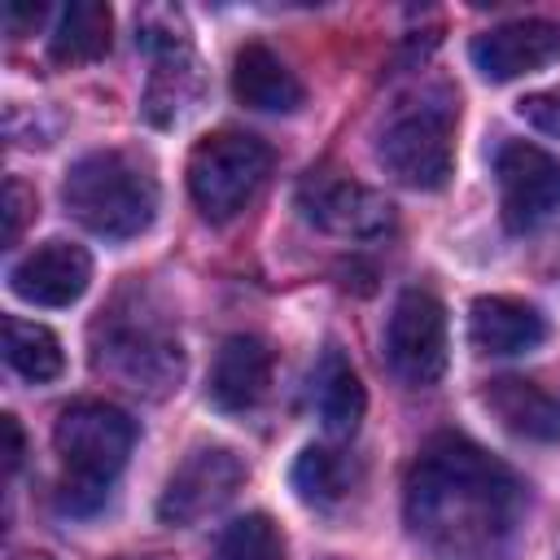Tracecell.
Wrapping results in <instances>:
<instances>
[{"label":"cell","instance_id":"1","mask_svg":"<svg viewBox=\"0 0 560 560\" xmlns=\"http://www.w3.org/2000/svg\"><path fill=\"white\" fill-rule=\"evenodd\" d=\"M521 512V477L464 433L429 438L402 486L407 529L433 560H494Z\"/></svg>","mask_w":560,"mask_h":560},{"label":"cell","instance_id":"2","mask_svg":"<svg viewBox=\"0 0 560 560\" xmlns=\"http://www.w3.org/2000/svg\"><path fill=\"white\" fill-rule=\"evenodd\" d=\"M92 363L140 398H166L184 376V346L140 293H127L92 324Z\"/></svg>","mask_w":560,"mask_h":560},{"label":"cell","instance_id":"3","mask_svg":"<svg viewBox=\"0 0 560 560\" xmlns=\"http://www.w3.org/2000/svg\"><path fill=\"white\" fill-rule=\"evenodd\" d=\"M52 446H57L61 468H66L57 503L70 516H88L105 503L109 481L122 472V464L136 446V420L114 402L83 398L57 416Z\"/></svg>","mask_w":560,"mask_h":560},{"label":"cell","instance_id":"4","mask_svg":"<svg viewBox=\"0 0 560 560\" xmlns=\"http://www.w3.org/2000/svg\"><path fill=\"white\" fill-rule=\"evenodd\" d=\"M66 210L105 241L140 236L158 214V179L153 166L127 149L83 153L61 184Z\"/></svg>","mask_w":560,"mask_h":560},{"label":"cell","instance_id":"5","mask_svg":"<svg viewBox=\"0 0 560 560\" xmlns=\"http://www.w3.org/2000/svg\"><path fill=\"white\" fill-rule=\"evenodd\" d=\"M459 101L446 88H420L402 96L376 131V162L407 188H442L455 166Z\"/></svg>","mask_w":560,"mask_h":560},{"label":"cell","instance_id":"6","mask_svg":"<svg viewBox=\"0 0 560 560\" xmlns=\"http://www.w3.org/2000/svg\"><path fill=\"white\" fill-rule=\"evenodd\" d=\"M271 175V149L249 131H214L188 153V192L214 223L245 210V201Z\"/></svg>","mask_w":560,"mask_h":560},{"label":"cell","instance_id":"7","mask_svg":"<svg viewBox=\"0 0 560 560\" xmlns=\"http://www.w3.org/2000/svg\"><path fill=\"white\" fill-rule=\"evenodd\" d=\"M385 363L411 385L429 389L446 372V311L429 289H402L385 324Z\"/></svg>","mask_w":560,"mask_h":560},{"label":"cell","instance_id":"8","mask_svg":"<svg viewBox=\"0 0 560 560\" xmlns=\"http://www.w3.org/2000/svg\"><path fill=\"white\" fill-rule=\"evenodd\" d=\"M298 210L306 214V223L341 241H368L394 223V206L385 192L337 171H311L298 184Z\"/></svg>","mask_w":560,"mask_h":560},{"label":"cell","instance_id":"9","mask_svg":"<svg viewBox=\"0 0 560 560\" xmlns=\"http://www.w3.org/2000/svg\"><path fill=\"white\" fill-rule=\"evenodd\" d=\"M494 179H499V210L512 232H534L560 210V158L529 140L499 144Z\"/></svg>","mask_w":560,"mask_h":560},{"label":"cell","instance_id":"10","mask_svg":"<svg viewBox=\"0 0 560 560\" xmlns=\"http://www.w3.org/2000/svg\"><path fill=\"white\" fill-rule=\"evenodd\" d=\"M245 481V464L228 446H197L166 481L158 499V516L166 525H197L219 512Z\"/></svg>","mask_w":560,"mask_h":560},{"label":"cell","instance_id":"11","mask_svg":"<svg viewBox=\"0 0 560 560\" xmlns=\"http://www.w3.org/2000/svg\"><path fill=\"white\" fill-rule=\"evenodd\" d=\"M468 52H472V66L490 83H508V79L542 70L560 57V26L547 18H516V22L481 31Z\"/></svg>","mask_w":560,"mask_h":560},{"label":"cell","instance_id":"12","mask_svg":"<svg viewBox=\"0 0 560 560\" xmlns=\"http://www.w3.org/2000/svg\"><path fill=\"white\" fill-rule=\"evenodd\" d=\"M92 280V258L74 241H44L9 271V289L35 306H70Z\"/></svg>","mask_w":560,"mask_h":560},{"label":"cell","instance_id":"13","mask_svg":"<svg viewBox=\"0 0 560 560\" xmlns=\"http://www.w3.org/2000/svg\"><path fill=\"white\" fill-rule=\"evenodd\" d=\"M271 363L276 359L262 337H249V332L228 337L210 368V385H206L210 402L219 411H249L271 385Z\"/></svg>","mask_w":560,"mask_h":560},{"label":"cell","instance_id":"14","mask_svg":"<svg viewBox=\"0 0 560 560\" xmlns=\"http://www.w3.org/2000/svg\"><path fill=\"white\" fill-rule=\"evenodd\" d=\"M232 96L258 114H293L306 101V88L267 44H245L232 61Z\"/></svg>","mask_w":560,"mask_h":560},{"label":"cell","instance_id":"15","mask_svg":"<svg viewBox=\"0 0 560 560\" xmlns=\"http://www.w3.org/2000/svg\"><path fill=\"white\" fill-rule=\"evenodd\" d=\"M468 337L481 354H525L534 346H542L547 337V319L521 302V298H503V293H490V298H477L472 311H468Z\"/></svg>","mask_w":560,"mask_h":560},{"label":"cell","instance_id":"16","mask_svg":"<svg viewBox=\"0 0 560 560\" xmlns=\"http://www.w3.org/2000/svg\"><path fill=\"white\" fill-rule=\"evenodd\" d=\"M481 402L508 433L525 442H560V398L547 394L542 385L525 376H499L486 385Z\"/></svg>","mask_w":560,"mask_h":560},{"label":"cell","instance_id":"17","mask_svg":"<svg viewBox=\"0 0 560 560\" xmlns=\"http://www.w3.org/2000/svg\"><path fill=\"white\" fill-rule=\"evenodd\" d=\"M311 398H315L319 424L332 438H350L359 429L363 407H368V394H363V381L350 368V359H346L341 346H324L319 350L315 372H311Z\"/></svg>","mask_w":560,"mask_h":560},{"label":"cell","instance_id":"18","mask_svg":"<svg viewBox=\"0 0 560 560\" xmlns=\"http://www.w3.org/2000/svg\"><path fill=\"white\" fill-rule=\"evenodd\" d=\"M201 96V70L192 57V44H175L153 52V74L144 88V118L153 127H175Z\"/></svg>","mask_w":560,"mask_h":560},{"label":"cell","instance_id":"19","mask_svg":"<svg viewBox=\"0 0 560 560\" xmlns=\"http://www.w3.org/2000/svg\"><path fill=\"white\" fill-rule=\"evenodd\" d=\"M109 31H114V13L101 0H74L61 9L57 31L48 35V57L57 66H88L96 57L109 52Z\"/></svg>","mask_w":560,"mask_h":560},{"label":"cell","instance_id":"20","mask_svg":"<svg viewBox=\"0 0 560 560\" xmlns=\"http://www.w3.org/2000/svg\"><path fill=\"white\" fill-rule=\"evenodd\" d=\"M4 359L18 376L44 385V381H57L61 368H66V354H61V341L44 328V324H31V319H18L9 315L4 319Z\"/></svg>","mask_w":560,"mask_h":560},{"label":"cell","instance_id":"21","mask_svg":"<svg viewBox=\"0 0 560 560\" xmlns=\"http://www.w3.org/2000/svg\"><path fill=\"white\" fill-rule=\"evenodd\" d=\"M293 490L306 499V503H337L346 490H350V464L341 451H328V446H306L293 464Z\"/></svg>","mask_w":560,"mask_h":560},{"label":"cell","instance_id":"22","mask_svg":"<svg viewBox=\"0 0 560 560\" xmlns=\"http://www.w3.org/2000/svg\"><path fill=\"white\" fill-rule=\"evenodd\" d=\"M214 560H284V534L267 512H249L219 534Z\"/></svg>","mask_w":560,"mask_h":560},{"label":"cell","instance_id":"23","mask_svg":"<svg viewBox=\"0 0 560 560\" xmlns=\"http://www.w3.org/2000/svg\"><path fill=\"white\" fill-rule=\"evenodd\" d=\"M4 245H18L22 228L35 219V192L22 179H4Z\"/></svg>","mask_w":560,"mask_h":560},{"label":"cell","instance_id":"24","mask_svg":"<svg viewBox=\"0 0 560 560\" xmlns=\"http://www.w3.org/2000/svg\"><path fill=\"white\" fill-rule=\"evenodd\" d=\"M516 114L538 127L542 136H556L560 140V88H547V92H529L516 101Z\"/></svg>","mask_w":560,"mask_h":560},{"label":"cell","instance_id":"25","mask_svg":"<svg viewBox=\"0 0 560 560\" xmlns=\"http://www.w3.org/2000/svg\"><path fill=\"white\" fill-rule=\"evenodd\" d=\"M0 433H4V472L13 477L22 468V455H26V442H22V424L18 416H0Z\"/></svg>","mask_w":560,"mask_h":560},{"label":"cell","instance_id":"26","mask_svg":"<svg viewBox=\"0 0 560 560\" xmlns=\"http://www.w3.org/2000/svg\"><path fill=\"white\" fill-rule=\"evenodd\" d=\"M44 18V4H4V26L9 35H26Z\"/></svg>","mask_w":560,"mask_h":560},{"label":"cell","instance_id":"27","mask_svg":"<svg viewBox=\"0 0 560 560\" xmlns=\"http://www.w3.org/2000/svg\"><path fill=\"white\" fill-rule=\"evenodd\" d=\"M18 560H52V556H44V551H22Z\"/></svg>","mask_w":560,"mask_h":560}]
</instances>
